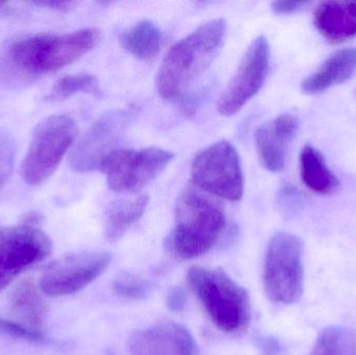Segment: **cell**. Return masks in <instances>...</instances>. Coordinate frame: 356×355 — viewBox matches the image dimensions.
I'll use <instances>...</instances> for the list:
<instances>
[{
	"mask_svg": "<svg viewBox=\"0 0 356 355\" xmlns=\"http://www.w3.org/2000/svg\"><path fill=\"white\" fill-rule=\"evenodd\" d=\"M356 71V47L343 48L332 53L325 62L301 83L307 94H318L342 85L351 79Z\"/></svg>",
	"mask_w": 356,
	"mask_h": 355,
	"instance_id": "obj_16",
	"label": "cell"
},
{
	"mask_svg": "<svg viewBox=\"0 0 356 355\" xmlns=\"http://www.w3.org/2000/svg\"><path fill=\"white\" fill-rule=\"evenodd\" d=\"M148 202L149 197L141 194L117 200L111 206L106 221V237L110 243L118 242L141 219Z\"/></svg>",
	"mask_w": 356,
	"mask_h": 355,
	"instance_id": "obj_19",
	"label": "cell"
},
{
	"mask_svg": "<svg viewBox=\"0 0 356 355\" xmlns=\"http://www.w3.org/2000/svg\"><path fill=\"white\" fill-rule=\"evenodd\" d=\"M18 13V8L12 2L0 1V16H14Z\"/></svg>",
	"mask_w": 356,
	"mask_h": 355,
	"instance_id": "obj_30",
	"label": "cell"
},
{
	"mask_svg": "<svg viewBox=\"0 0 356 355\" xmlns=\"http://www.w3.org/2000/svg\"><path fill=\"white\" fill-rule=\"evenodd\" d=\"M15 146L10 135L0 133V190L6 185L14 168Z\"/></svg>",
	"mask_w": 356,
	"mask_h": 355,
	"instance_id": "obj_24",
	"label": "cell"
},
{
	"mask_svg": "<svg viewBox=\"0 0 356 355\" xmlns=\"http://www.w3.org/2000/svg\"><path fill=\"white\" fill-rule=\"evenodd\" d=\"M10 311L14 321L42 333L47 321L49 308L33 279H25L10 293Z\"/></svg>",
	"mask_w": 356,
	"mask_h": 355,
	"instance_id": "obj_17",
	"label": "cell"
},
{
	"mask_svg": "<svg viewBox=\"0 0 356 355\" xmlns=\"http://www.w3.org/2000/svg\"><path fill=\"white\" fill-rule=\"evenodd\" d=\"M77 135V125L66 115L48 117L42 121L21 165V176L31 185L47 181L58 169Z\"/></svg>",
	"mask_w": 356,
	"mask_h": 355,
	"instance_id": "obj_6",
	"label": "cell"
},
{
	"mask_svg": "<svg viewBox=\"0 0 356 355\" xmlns=\"http://www.w3.org/2000/svg\"><path fill=\"white\" fill-rule=\"evenodd\" d=\"M270 71V47L265 37L257 38L220 96L218 110L223 116L238 113L263 88Z\"/></svg>",
	"mask_w": 356,
	"mask_h": 355,
	"instance_id": "obj_10",
	"label": "cell"
},
{
	"mask_svg": "<svg viewBox=\"0 0 356 355\" xmlns=\"http://www.w3.org/2000/svg\"><path fill=\"white\" fill-rule=\"evenodd\" d=\"M184 306H186V295H184L181 289L175 288L169 294L168 306L170 310L180 312V311L184 310Z\"/></svg>",
	"mask_w": 356,
	"mask_h": 355,
	"instance_id": "obj_28",
	"label": "cell"
},
{
	"mask_svg": "<svg viewBox=\"0 0 356 355\" xmlns=\"http://www.w3.org/2000/svg\"><path fill=\"white\" fill-rule=\"evenodd\" d=\"M314 25L330 43L353 39L356 37V2H320L314 12Z\"/></svg>",
	"mask_w": 356,
	"mask_h": 355,
	"instance_id": "obj_15",
	"label": "cell"
},
{
	"mask_svg": "<svg viewBox=\"0 0 356 355\" xmlns=\"http://www.w3.org/2000/svg\"><path fill=\"white\" fill-rule=\"evenodd\" d=\"M296 117L290 114L278 116L259 126L255 133V144L264 168L280 172L286 165V149L298 131Z\"/></svg>",
	"mask_w": 356,
	"mask_h": 355,
	"instance_id": "obj_14",
	"label": "cell"
},
{
	"mask_svg": "<svg viewBox=\"0 0 356 355\" xmlns=\"http://www.w3.org/2000/svg\"><path fill=\"white\" fill-rule=\"evenodd\" d=\"M175 158L172 152L162 148L117 149L106 158L102 170L108 185L116 192H134L156 179Z\"/></svg>",
	"mask_w": 356,
	"mask_h": 355,
	"instance_id": "obj_8",
	"label": "cell"
},
{
	"mask_svg": "<svg viewBox=\"0 0 356 355\" xmlns=\"http://www.w3.org/2000/svg\"><path fill=\"white\" fill-rule=\"evenodd\" d=\"M112 256L106 251L68 254L48 265L40 279V289L52 297L72 295L93 283L106 271Z\"/></svg>",
	"mask_w": 356,
	"mask_h": 355,
	"instance_id": "obj_9",
	"label": "cell"
},
{
	"mask_svg": "<svg viewBox=\"0 0 356 355\" xmlns=\"http://www.w3.org/2000/svg\"><path fill=\"white\" fill-rule=\"evenodd\" d=\"M311 355H356V336L350 329L340 325L326 327Z\"/></svg>",
	"mask_w": 356,
	"mask_h": 355,
	"instance_id": "obj_21",
	"label": "cell"
},
{
	"mask_svg": "<svg viewBox=\"0 0 356 355\" xmlns=\"http://www.w3.org/2000/svg\"><path fill=\"white\" fill-rule=\"evenodd\" d=\"M300 174L305 185L314 193L332 195L340 188V181L326 164L323 154L313 146L301 150Z\"/></svg>",
	"mask_w": 356,
	"mask_h": 355,
	"instance_id": "obj_18",
	"label": "cell"
},
{
	"mask_svg": "<svg viewBox=\"0 0 356 355\" xmlns=\"http://www.w3.org/2000/svg\"><path fill=\"white\" fill-rule=\"evenodd\" d=\"M225 225V215L216 202L186 188L177 199L169 248L181 260L198 258L217 243Z\"/></svg>",
	"mask_w": 356,
	"mask_h": 355,
	"instance_id": "obj_3",
	"label": "cell"
},
{
	"mask_svg": "<svg viewBox=\"0 0 356 355\" xmlns=\"http://www.w3.org/2000/svg\"><path fill=\"white\" fill-rule=\"evenodd\" d=\"M131 355H195L192 335L177 323H161L136 331L129 343Z\"/></svg>",
	"mask_w": 356,
	"mask_h": 355,
	"instance_id": "obj_13",
	"label": "cell"
},
{
	"mask_svg": "<svg viewBox=\"0 0 356 355\" xmlns=\"http://www.w3.org/2000/svg\"><path fill=\"white\" fill-rule=\"evenodd\" d=\"M100 40L102 31L97 28L26 35L6 46L0 56V70L19 79L56 72L93 49Z\"/></svg>",
	"mask_w": 356,
	"mask_h": 355,
	"instance_id": "obj_1",
	"label": "cell"
},
{
	"mask_svg": "<svg viewBox=\"0 0 356 355\" xmlns=\"http://www.w3.org/2000/svg\"><path fill=\"white\" fill-rule=\"evenodd\" d=\"M52 251L51 239L29 225L0 229V271L18 277L27 267L45 260Z\"/></svg>",
	"mask_w": 356,
	"mask_h": 355,
	"instance_id": "obj_12",
	"label": "cell"
},
{
	"mask_svg": "<svg viewBox=\"0 0 356 355\" xmlns=\"http://www.w3.org/2000/svg\"><path fill=\"white\" fill-rule=\"evenodd\" d=\"M309 4L307 1H275L272 3V10L278 15H289L302 10Z\"/></svg>",
	"mask_w": 356,
	"mask_h": 355,
	"instance_id": "obj_26",
	"label": "cell"
},
{
	"mask_svg": "<svg viewBox=\"0 0 356 355\" xmlns=\"http://www.w3.org/2000/svg\"><path fill=\"white\" fill-rule=\"evenodd\" d=\"M191 175L194 185L207 193L229 201L242 198V166L238 151L230 142H216L201 150L193 160Z\"/></svg>",
	"mask_w": 356,
	"mask_h": 355,
	"instance_id": "obj_7",
	"label": "cell"
},
{
	"mask_svg": "<svg viewBox=\"0 0 356 355\" xmlns=\"http://www.w3.org/2000/svg\"><path fill=\"white\" fill-rule=\"evenodd\" d=\"M16 277L17 276H15V275L8 274V273H4L0 271V291L6 289L8 286H10V283L14 281Z\"/></svg>",
	"mask_w": 356,
	"mask_h": 355,
	"instance_id": "obj_31",
	"label": "cell"
},
{
	"mask_svg": "<svg viewBox=\"0 0 356 355\" xmlns=\"http://www.w3.org/2000/svg\"><path fill=\"white\" fill-rule=\"evenodd\" d=\"M113 290L117 296L124 299L141 300L149 295L152 285L137 275L122 273L115 279Z\"/></svg>",
	"mask_w": 356,
	"mask_h": 355,
	"instance_id": "obj_23",
	"label": "cell"
},
{
	"mask_svg": "<svg viewBox=\"0 0 356 355\" xmlns=\"http://www.w3.org/2000/svg\"><path fill=\"white\" fill-rule=\"evenodd\" d=\"M226 33L224 19H213L177 42L165 56L156 89L165 99L184 93L217 56Z\"/></svg>",
	"mask_w": 356,
	"mask_h": 355,
	"instance_id": "obj_2",
	"label": "cell"
},
{
	"mask_svg": "<svg viewBox=\"0 0 356 355\" xmlns=\"http://www.w3.org/2000/svg\"><path fill=\"white\" fill-rule=\"evenodd\" d=\"M129 118V112L120 110L100 117L71 151V168L81 173L102 168L106 158L117 150L115 147L124 133Z\"/></svg>",
	"mask_w": 356,
	"mask_h": 355,
	"instance_id": "obj_11",
	"label": "cell"
},
{
	"mask_svg": "<svg viewBox=\"0 0 356 355\" xmlns=\"http://www.w3.org/2000/svg\"><path fill=\"white\" fill-rule=\"evenodd\" d=\"M77 93L91 94L102 97V92L97 79L90 74L67 75L56 81L52 87L48 100L63 101Z\"/></svg>",
	"mask_w": 356,
	"mask_h": 355,
	"instance_id": "obj_22",
	"label": "cell"
},
{
	"mask_svg": "<svg viewBox=\"0 0 356 355\" xmlns=\"http://www.w3.org/2000/svg\"><path fill=\"white\" fill-rule=\"evenodd\" d=\"M303 254V243L297 236L277 233L270 240L264 266V288L274 304H295L302 296Z\"/></svg>",
	"mask_w": 356,
	"mask_h": 355,
	"instance_id": "obj_5",
	"label": "cell"
},
{
	"mask_svg": "<svg viewBox=\"0 0 356 355\" xmlns=\"http://www.w3.org/2000/svg\"><path fill=\"white\" fill-rule=\"evenodd\" d=\"M188 281L213 324L226 333H240L251 320L248 293L221 269L194 266Z\"/></svg>",
	"mask_w": 356,
	"mask_h": 355,
	"instance_id": "obj_4",
	"label": "cell"
},
{
	"mask_svg": "<svg viewBox=\"0 0 356 355\" xmlns=\"http://www.w3.org/2000/svg\"><path fill=\"white\" fill-rule=\"evenodd\" d=\"M0 333L15 339L24 340L33 343H42L45 339L41 331H33L16 321L2 320V319H0Z\"/></svg>",
	"mask_w": 356,
	"mask_h": 355,
	"instance_id": "obj_25",
	"label": "cell"
},
{
	"mask_svg": "<svg viewBox=\"0 0 356 355\" xmlns=\"http://www.w3.org/2000/svg\"><path fill=\"white\" fill-rule=\"evenodd\" d=\"M31 3L42 8L58 10V12H69L79 4L76 1H60V0H49V1H33Z\"/></svg>",
	"mask_w": 356,
	"mask_h": 355,
	"instance_id": "obj_27",
	"label": "cell"
},
{
	"mask_svg": "<svg viewBox=\"0 0 356 355\" xmlns=\"http://www.w3.org/2000/svg\"><path fill=\"white\" fill-rule=\"evenodd\" d=\"M121 45L135 58L152 60L162 48L163 35L158 25L152 21H140L121 35Z\"/></svg>",
	"mask_w": 356,
	"mask_h": 355,
	"instance_id": "obj_20",
	"label": "cell"
},
{
	"mask_svg": "<svg viewBox=\"0 0 356 355\" xmlns=\"http://www.w3.org/2000/svg\"><path fill=\"white\" fill-rule=\"evenodd\" d=\"M42 222V216L37 212H31L23 217L22 224L29 225V226L38 227V225Z\"/></svg>",
	"mask_w": 356,
	"mask_h": 355,
	"instance_id": "obj_29",
	"label": "cell"
}]
</instances>
